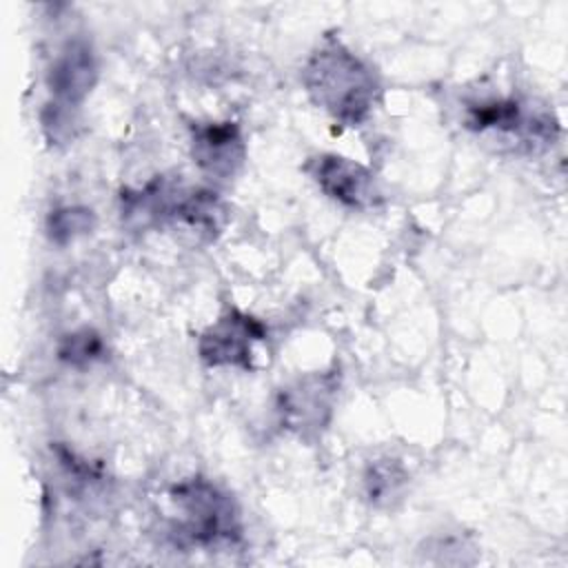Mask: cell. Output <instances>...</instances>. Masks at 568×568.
Listing matches in <instances>:
<instances>
[{
	"mask_svg": "<svg viewBox=\"0 0 568 568\" xmlns=\"http://www.w3.org/2000/svg\"><path fill=\"white\" fill-rule=\"evenodd\" d=\"M302 82L308 98L344 126L362 124L382 93L375 71L333 36L308 55Z\"/></svg>",
	"mask_w": 568,
	"mask_h": 568,
	"instance_id": "obj_1",
	"label": "cell"
},
{
	"mask_svg": "<svg viewBox=\"0 0 568 568\" xmlns=\"http://www.w3.org/2000/svg\"><path fill=\"white\" fill-rule=\"evenodd\" d=\"M171 504L182 515L171 535L182 546L220 548L240 541L242 517L235 499L204 477H189L169 490Z\"/></svg>",
	"mask_w": 568,
	"mask_h": 568,
	"instance_id": "obj_2",
	"label": "cell"
},
{
	"mask_svg": "<svg viewBox=\"0 0 568 568\" xmlns=\"http://www.w3.org/2000/svg\"><path fill=\"white\" fill-rule=\"evenodd\" d=\"M339 388L337 371L306 373L280 390L282 426L304 442L317 439L331 424Z\"/></svg>",
	"mask_w": 568,
	"mask_h": 568,
	"instance_id": "obj_3",
	"label": "cell"
},
{
	"mask_svg": "<svg viewBox=\"0 0 568 568\" xmlns=\"http://www.w3.org/2000/svg\"><path fill=\"white\" fill-rule=\"evenodd\" d=\"M466 126L477 133L495 131L499 135H517L530 149L548 146L559 135V122L552 113L528 111L517 98L470 102L466 106Z\"/></svg>",
	"mask_w": 568,
	"mask_h": 568,
	"instance_id": "obj_4",
	"label": "cell"
},
{
	"mask_svg": "<svg viewBox=\"0 0 568 568\" xmlns=\"http://www.w3.org/2000/svg\"><path fill=\"white\" fill-rule=\"evenodd\" d=\"M304 173L320 186L324 195L353 211H368L382 204L384 195L375 173L337 153H317L304 162Z\"/></svg>",
	"mask_w": 568,
	"mask_h": 568,
	"instance_id": "obj_5",
	"label": "cell"
},
{
	"mask_svg": "<svg viewBox=\"0 0 568 568\" xmlns=\"http://www.w3.org/2000/svg\"><path fill=\"white\" fill-rule=\"evenodd\" d=\"M266 326L240 308H229L197 337V355L206 366H235L251 371L253 344L266 339Z\"/></svg>",
	"mask_w": 568,
	"mask_h": 568,
	"instance_id": "obj_6",
	"label": "cell"
},
{
	"mask_svg": "<svg viewBox=\"0 0 568 568\" xmlns=\"http://www.w3.org/2000/svg\"><path fill=\"white\" fill-rule=\"evenodd\" d=\"M191 155L211 180L235 178L246 160V144L237 122H193Z\"/></svg>",
	"mask_w": 568,
	"mask_h": 568,
	"instance_id": "obj_7",
	"label": "cell"
},
{
	"mask_svg": "<svg viewBox=\"0 0 568 568\" xmlns=\"http://www.w3.org/2000/svg\"><path fill=\"white\" fill-rule=\"evenodd\" d=\"M98 82V60L87 40H71L62 47L49 69V91L55 104L78 109Z\"/></svg>",
	"mask_w": 568,
	"mask_h": 568,
	"instance_id": "obj_8",
	"label": "cell"
},
{
	"mask_svg": "<svg viewBox=\"0 0 568 568\" xmlns=\"http://www.w3.org/2000/svg\"><path fill=\"white\" fill-rule=\"evenodd\" d=\"M229 220V211L222 197L211 189L180 191L169 220L173 226L189 231L195 242H213Z\"/></svg>",
	"mask_w": 568,
	"mask_h": 568,
	"instance_id": "obj_9",
	"label": "cell"
},
{
	"mask_svg": "<svg viewBox=\"0 0 568 568\" xmlns=\"http://www.w3.org/2000/svg\"><path fill=\"white\" fill-rule=\"evenodd\" d=\"M406 484L408 473L397 459H377L364 473V495L373 506H393L395 499H402Z\"/></svg>",
	"mask_w": 568,
	"mask_h": 568,
	"instance_id": "obj_10",
	"label": "cell"
},
{
	"mask_svg": "<svg viewBox=\"0 0 568 568\" xmlns=\"http://www.w3.org/2000/svg\"><path fill=\"white\" fill-rule=\"evenodd\" d=\"M95 213L87 206H60L47 217V233L51 242L64 246L78 237L89 235L95 229Z\"/></svg>",
	"mask_w": 568,
	"mask_h": 568,
	"instance_id": "obj_11",
	"label": "cell"
},
{
	"mask_svg": "<svg viewBox=\"0 0 568 568\" xmlns=\"http://www.w3.org/2000/svg\"><path fill=\"white\" fill-rule=\"evenodd\" d=\"M102 355H104L102 335L89 326L67 333L58 344V357L75 368L89 366L95 359H100Z\"/></svg>",
	"mask_w": 568,
	"mask_h": 568,
	"instance_id": "obj_12",
	"label": "cell"
}]
</instances>
